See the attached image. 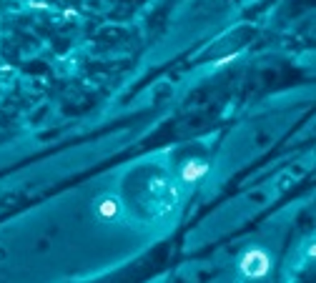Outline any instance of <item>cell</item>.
<instances>
[{
    "label": "cell",
    "mask_w": 316,
    "mask_h": 283,
    "mask_svg": "<svg viewBox=\"0 0 316 283\" xmlns=\"http://www.w3.org/2000/svg\"><path fill=\"white\" fill-rule=\"evenodd\" d=\"M268 268H271V256L264 248H248L238 260V270L246 278H264Z\"/></svg>",
    "instance_id": "cell-1"
},
{
    "label": "cell",
    "mask_w": 316,
    "mask_h": 283,
    "mask_svg": "<svg viewBox=\"0 0 316 283\" xmlns=\"http://www.w3.org/2000/svg\"><path fill=\"white\" fill-rule=\"evenodd\" d=\"M120 200L116 196H103L98 203H96V213L100 220H118L120 218Z\"/></svg>",
    "instance_id": "cell-2"
},
{
    "label": "cell",
    "mask_w": 316,
    "mask_h": 283,
    "mask_svg": "<svg viewBox=\"0 0 316 283\" xmlns=\"http://www.w3.org/2000/svg\"><path fill=\"white\" fill-rule=\"evenodd\" d=\"M206 170H208V163H204V160H188L181 168V180L184 183H196V180H201L206 176Z\"/></svg>",
    "instance_id": "cell-3"
}]
</instances>
